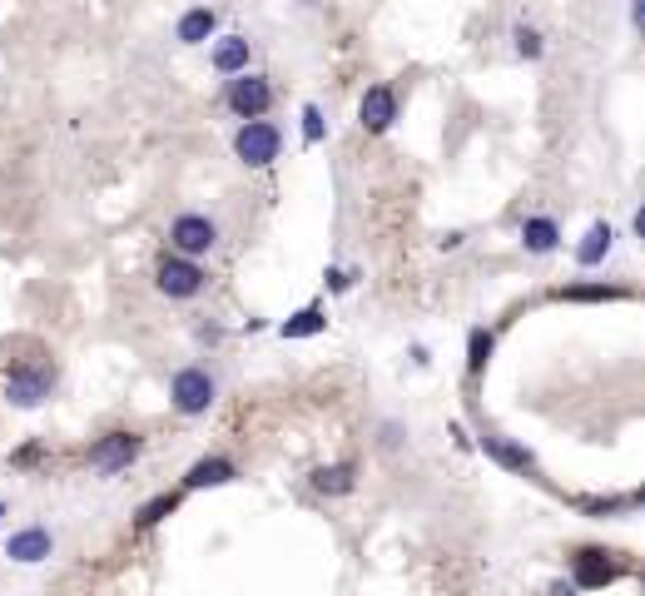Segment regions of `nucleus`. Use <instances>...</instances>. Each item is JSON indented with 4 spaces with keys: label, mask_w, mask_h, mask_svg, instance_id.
I'll use <instances>...</instances> for the list:
<instances>
[{
    "label": "nucleus",
    "mask_w": 645,
    "mask_h": 596,
    "mask_svg": "<svg viewBox=\"0 0 645 596\" xmlns=\"http://www.w3.org/2000/svg\"><path fill=\"white\" fill-rule=\"evenodd\" d=\"M214 70H224V75H244V70H249V40H244V35H224V40H214Z\"/></svg>",
    "instance_id": "ddd939ff"
},
{
    "label": "nucleus",
    "mask_w": 645,
    "mask_h": 596,
    "mask_svg": "<svg viewBox=\"0 0 645 596\" xmlns=\"http://www.w3.org/2000/svg\"><path fill=\"white\" fill-rule=\"evenodd\" d=\"M50 388H55L50 368H10V373H5V398H10L15 408H40V403L50 398Z\"/></svg>",
    "instance_id": "423d86ee"
},
{
    "label": "nucleus",
    "mask_w": 645,
    "mask_h": 596,
    "mask_svg": "<svg viewBox=\"0 0 645 596\" xmlns=\"http://www.w3.org/2000/svg\"><path fill=\"white\" fill-rule=\"evenodd\" d=\"M551 596H576V587H571V582H561V587H551Z\"/></svg>",
    "instance_id": "b1692460"
},
{
    "label": "nucleus",
    "mask_w": 645,
    "mask_h": 596,
    "mask_svg": "<svg viewBox=\"0 0 645 596\" xmlns=\"http://www.w3.org/2000/svg\"><path fill=\"white\" fill-rule=\"evenodd\" d=\"M353 477H358L353 462H333V467H318L313 472V487L328 492V497H343V492H353Z\"/></svg>",
    "instance_id": "dca6fc26"
},
{
    "label": "nucleus",
    "mask_w": 645,
    "mask_h": 596,
    "mask_svg": "<svg viewBox=\"0 0 645 596\" xmlns=\"http://www.w3.org/2000/svg\"><path fill=\"white\" fill-rule=\"evenodd\" d=\"M219 244V229H214V219H204V214H179L174 224H169V249L179 254V259H199V254H209Z\"/></svg>",
    "instance_id": "7ed1b4c3"
},
{
    "label": "nucleus",
    "mask_w": 645,
    "mask_h": 596,
    "mask_svg": "<svg viewBox=\"0 0 645 596\" xmlns=\"http://www.w3.org/2000/svg\"><path fill=\"white\" fill-rule=\"evenodd\" d=\"M50 547H55V542H50L45 527H25V532H15V537L5 542V557H10V562H45Z\"/></svg>",
    "instance_id": "9b49d317"
},
{
    "label": "nucleus",
    "mask_w": 645,
    "mask_h": 596,
    "mask_svg": "<svg viewBox=\"0 0 645 596\" xmlns=\"http://www.w3.org/2000/svg\"><path fill=\"white\" fill-rule=\"evenodd\" d=\"M492 348H497V338L487 328H472V338H467V373H482L487 358H492Z\"/></svg>",
    "instance_id": "6ab92c4d"
},
{
    "label": "nucleus",
    "mask_w": 645,
    "mask_h": 596,
    "mask_svg": "<svg viewBox=\"0 0 645 596\" xmlns=\"http://www.w3.org/2000/svg\"><path fill=\"white\" fill-rule=\"evenodd\" d=\"M134 457H139V438H134V433H105L100 443L90 447V467H95V472H105V477L125 472Z\"/></svg>",
    "instance_id": "0eeeda50"
},
{
    "label": "nucleus",
    "mask_w": 645,
    "mask_h": 596,
    "mask_svg": "<svg viewBox=\"0 0 645 596\" xmlns=\"http://www.w3.org/2000/svg\"><path fill=\"white\" fill-rule=\"evenodd\" d=\"M159 294L164 298H194L204 289V269L194 259H179V254H164L159 259V274H154Z\"/></svg>",
    "instance_id": "39448f33"
},
{
    "label": "nucleus",
    "mask_w": 645,
    "mask_h": 596,
    "mask_svg": "<svg viewBox=\"0 0 645 596\" xmlns=\"http://www.w3.org/2000/svg\"><path fill=\"white\" fill-rule=\"evenodd\" d=\"M556 298H571V303H606V298H626V289H606V284H571V289H556Z\"/></svg>",
    "instance_id": "aec40b11"
},
{
    "label": "nucleus",
    "mask_w": 645,
    "mask_h": 596,
    "mask_svg": "<svg viewBox=\"0 0 645 596\" xmlns=\"http://www.w3.org/2000/svg\"><path fill=\"white\" fill-rule=\"evenodd\" d=\"M0 512H5V507H0Z\"/></svg>",
    "instance_id": "393cba45"
},
{
    "label": "nucleus",
    "mask_w": 645,
    "mask_h": 596,
    "mask_svg": "<svg viewBox=\"0 0 645 596\" xmlns=\"http://www.w3.org/2000/svg\"><path fill=\"white\" fill-rule=\"evenodd\" d=\"M621 577V567L611 562V552H596V547H586V552H576V592H596V587H611Z\"/></svg>",
    "instance_id": "6e6552de"
},
{
    "label": "nucleus",
    "mask_w": 645,
    "mask_h": 596,
    "mask_svg": "<svg viewBox=\"0 0 645 596\" xmlns=\"http://www.w3.org/2000/svg\"><path fill=\"white\" fill-rule=\"evenodd\" d=\"M214 398H219V383H214L204 368H179L174 383H169V403H174V413H184V418L209 413Z\"/></svg>",
    "instance_id": "f257e3e1"
},
{
    "label": "nucleus",
    "mask_w": 645,
    "mask_h": 596,
    "mask_svg": "<svg viewBox=\"0 0 645 596\" xmlns=\"http://www.w3.org/2000/svg\"><path fill=\"white\" fill-rule=\"evenodd\" d=\"M318 140H323V110L308 105L303 110V145H318Z\"/></svg>",
    "instance_id": "5701e85b"
},
{
    "label": "nucleus",
    "mask_w": 645,
    "mask_h": 596,
    "mask_svg": "<svg viewBox=\"0 0 645 596\" xmlns=\"http://www.w3.org/2000/svg\"><path fill=\"white\" fill-rule=\"evenodd\" d=\"M224 100H229V110H234L239 120H263V110L273 105V85H268L263 75H249V70H244V75L229 80V95H224Z\"/></svg>",
    "instance_id": "20e7f679"
},
{
    "label": "nucleus",
    "mask_w": 645,
    "mask_h": 596,
    "mask_svg": "<svg viewBox=\"0 0 645 596\" xmlns=\"http://www.w3.org/2000/svg\"><path fill=\"white\" fill-rule=\"evenodd\" d=\"M278 149H283V135H278V125H268V120H244V130L234 135V154H239L249 169L273 164Z\"/></svg>",
    "instance_id": "f03ea898"
},
{
    "label": "nucleus",
    "mask_w": 645,
    "mask_h": 596,
    "mask_svg": "<svg viewBox=\"0 0 645 596\" xmlns=\"http://www.w3.org/2000/svg\"><path fill=\"white\" fill-rule=\"evenodd\" d=\"M611 244H616V229H611L606 219H601V224H591L586 244L576 249V264H581V269H596V264H601V259L611 254Z\"/></svg>",
    "instance_id": "4468645a"
},
{
    "label": "nucleus",
    "mask_w": 645,
    "mask_h": 596,
    "mask_svg": "<svg viewBox=\"0 0 645 596\" xmlns=\"http://www.w3.org/2000/svg\"><path fill=\"white\" fill-rule=\"evenodd\" d=\"M214 30H219V15H214L209 5H194V10L179 15V40H184V45H204Z\"/></svg>",
    "instance_id": "f8f14e48"
},
{
    "label": "nucleus",
    "mask_w": 645,
    "mask_h": 596,
    "mask_svg": "<svg viewBox=\"0 0 645 596\" xmlns=\"http://www.w3.org/2000/svg\"><path fill=\"white\" fill-rule=\"evenodd\" d=\"M239 477V467L229 462V457H199L189 472H184V487L189 492H204V487H229Z\"/></svg>",
    "instance_id": "9d476101"
},
{
    "label": "nucleus",
    "mask_w": 645,
    "mask_h": 596,
    "mask_svg": "<svg viewBox=\"0 0 645 596\" xmlns=\"http://www.w3.org/2000/svg\"><path fill=\"white\" fill-rule=\"evenodd\" d=\"M482 452H492V457H497L502 467H512V472H531V467H536L526 447H512V443H507V438H492V433L482 438Z\"/></svg>",
    "instance_id": "f3484780"
},
{
    "label": "nucleus",
    "mask_w": 645,
    "mask_h": 596,
    "mask_svg": "<svg viewBox=\"0 0 645 596\" xmlns=\"http://www.w3.org/2000/svg\"><path fill=\"white\" fill-rule=\"evenodd\" d=\"M392 120H397V95H392L387 85H373V90L363 95V105H358V125H363L368 135H383V130H392Z\"/></svg>",
    "instance_id": "1a4fd4ad"
},
{
    "label": "nucleus",
    "mask_w": 645,
    "mask_h": 596,
    "mask_svg": "<svg viewBox=\"0 0 645 596\" xmlns=\"http://www.w3.org/2000/svg\"><path fill=\"white\" fill-rule=\"evenodd\" d=\"M521 244H526V254H551V249L561 244L556 219H526V224H521Z\"/></svg>",
    "instance_id": "2eb2a0df"
},
{
    "label": "nucleus",
    "mask_w": 645,
    "mask_h": 596,
    "mask_svg": "<svg viewBox=\"0 0 645 596\" xmlns=\"http://www.w3.org/2000/svg\"><path fill=\"white\" fill-rule=\"evenodd\" d=\"M323 328H328V313H323V308H303V313H293L288 323H278L283 338H313V333H323Z\"/></svg>",
    "instance_id": "a211bd4d"
},
{
    "label": "nucleus",
    "mask_w": 645,
    "mask_h": 596,
    "mask_svg": "<svg viewBox=\"0 0 645 596\" xmlns=\"http://www.w3.org/2000/svg\"><path fill=\"white\" fill-rule=\"evenodd\" d=\"M516 55H521V60H536V55H541V35H536L531 25H516Z\"/></svg>",
    "instance_id": "4be33fe9"
},
{
    "label": "nucleus",
    "mask_w": 645,
    "mask_h": 596,
    "mask_svg": "<svg viewBox=\"0 0 645 596\" xmlns=\"http://www.w3.org/2000/svg\"><path fill=\"white\" fill-rule=\"evenodd\" d=\"M174 507H179V492H159V497H149V502L139 507V517H134V522H139V527H154V522H164Z\"/></svg>",
    "instance_id": "412c9836"
}]
</instances>
